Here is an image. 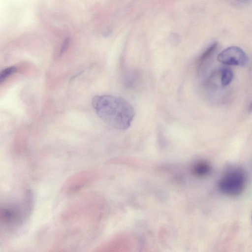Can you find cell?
I'll return each instance as SVG.
<instances>
[{
  "label": "cell",
  "instance_id": "6da1fadb",
  "mask_svg": "<svg viewBox=\"0 0 252 252\" xmlns=\"http://www.w3.org/2000/svg\"><path fill=\"white\" fill-rule=\"evenodd\" d=\"M102 201L97 194L91 192L62 213L60 222L63 230L57 236L56 249L77 248L93 239L103 214Z\"/></svg>",
  "mask_w": 252,
  "mask_h": 252
},
{
  "label": "cell",
  "instance_id": "7a4b0ae2",
  "mask_svg": "<svg viewBox=\"0 0 252 252\" xmlns=\"http://www.w3.org/2000/svg\"><path fill=\"white\" fill-rule=\"evenodd\" d=\"M93 108L105 123L119 130L129 127L135 116L131 104L125 98L113 95H98L92 101Z\"/></svg>",
  "mask_w": 252,
  "mask_h": 252
},
{
  "label": "cell",
  "instance_id": "3957f363",
  "mask_svg": "<svg viewBox=\"0 0 252 252\" xmlns=\"http://www.w3.org/2000/svg\"><path fill=\"white\" fill-rule=\"evenodd\" d=\"M32 205L31 195L26 193L20 202H7L0 205V225L4 231L12 232L20 227L26 220Z\"/></svg>",
  "mask_w": 252,
  "mask_h": 252
},
{
  "label": "cell",
  "instance_id": "277c9868",
  "mask_svg": "<svg viewBox=\"0 0 252 252\" xmlns=\"http://www.w3.org/2000/svg\"><path fill=\"white\" fill-rule=\"evenodd\" d=\"M246 177L243 171L233 168L226 172L219 180L218 188L220 191L229 196H237L244 190Z\"/></svg>",
  "mask_w": 252,
  "mask_h": 252
},
{
  "label": "cell",
  "instance_id": "5b68a950",
  "mask_svg": "<svg viewBox=\"0 0 252 252\" xmlns=\"http://www.w3.org/2000/svg\"><path fill=\"white\" fill-rule=\"evenodd\" d=\"M98 177V172L93 169L84 170L75 173L63 183L62 191L66 195L76 193L93 183Z\"/></svg>",
  "mask_w": 252,
  "mask_h": 252
},
{
  "label": "cell",
  "instance_id": "8992f818",
  "mask_svg": "<svg viewBox=\"0 0 252 252\" xmlns=\"http://www.w3.org/2000/svg\"><path fill=\"white\" fill-rule=\"evenodd\" d=\"M218 60L223 64L244 66L248 61L245 52L237 46L229 47L222 51L218 56Z\"/></svg>",
  "mask_w": 252,
  "mask_h": 252
},
{
  "label": "cell",
  "instance_id": "52a82bcc",
  "mask_svg": "<svg viewBox=\"0 0 252 252\" xmlns=\"http://www.w3.org/2000/svg\"><path fill=\"white\" fill-rule=\"evenodd\" d=\"M218 47V43L214 42L211 44L201 54L197 60V69L206 65L214 54Z\"/></svg>",
  "mask_w": 252,
  "mask_h": 252
},
{
  "label": "cell",
  "instance_id": "ba28073f",
  "mask_svg": "<svg viewBox=\"0 0 252 252\" xmlns=\"http://www.w3.org/2000/svg\"><path fill=\"white\" fill-rule=\"evenodd\" d=\"M211 165L207 161H200L194 166V174L198 177H202L208 175L211 172Z\"/></svg>",
  "mask_w": 252,
  "mask_h": 252
},
{
  "label": "cell",
  "instance_id": "9c48e42d",
  "mask_svg": "<svg viewBox=\"0 0 252 252\" xmlns=\"http://www.w3.org/2000/svg\"><path fill=\"white\" fill-rule=\"evenodd\" d=\"M220 82L222 86H226L230 84L233 78V73L231 69L223 67L220 71Z\"/></svg>",
  "mask_w": 252,
  "mask_h": 252
},
{
  "label": "cell",
  "instance_id": "30bf717a",
  "mask_svg": "<svg viewBox=\"0 0 252 252\" xmlns=\"http://www.w3.org/2000/svg\"><path fill=\"white\" fill-rule=\"evenodd\" d=\"M15 66H10L3 69L0 74V83H1L6 78L16 71Z\"/></svg>",
  "mask_w": 252,
  "mask_h": 252
},
{
  "label": "cell",
  "instance_id": "8fae6325",
  "mask_svg": "<svg viewBox=\"0 0 252 252\" xmlns=\"http://www.w3.org/2000/svg\"><path fill=\"white\" fill-rule=\"evenodd\" d=\"M68 44H69V40L68 39H66L64 41V42H63V43L62 46V48H61V49L60 51V55H62L64 52V51L66 50V49L68 45Z\"/></svg>",
  "mask_w": 252,
  "mask_h": 252
},
{
  "label": "cell",
  "instance_id": "7c38bea8",
  "mask_svg": "<svg viewBox=\"0 0 252 252\" xmlns=\"http://www.w3.org/2000/svg\"><path fill=\"white\" fill-rule=\"evenodd\" d=\"M236 0V1H237L239 3L244 4V3H246L249 2V1L251 0Z\"/></svg>",
  "mask_w": 252,
  "mask_h": 252
},
{
  "label": "cell",
  "instance_id": "4fadbf2b",
  "mask_svg": "<svg viewBox=\"0 0 252 252\" xmlns=\"http://www.w3.org/2000/svg\"><path fill=\"white\" fill-rule=\"evenodd\" d=\"M248 111L249 112H252V101L250 103V105L249 106Z\"/></svg>",
  "mask_w": 252,
  "mask_h": 252
}]
</instances>
